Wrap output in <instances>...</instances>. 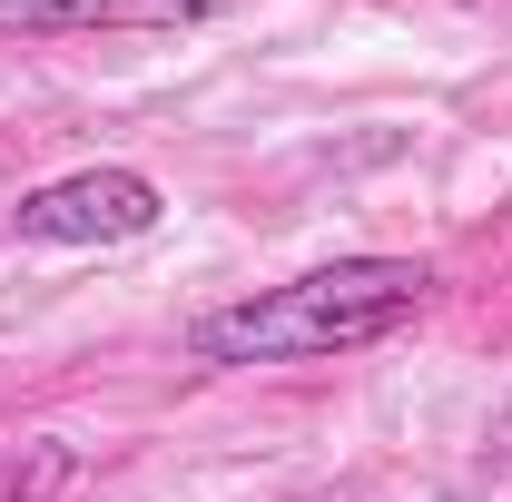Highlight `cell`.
Listing matches in <instances>:
<instances>
[{
	"instance_id": "obj_4",
	"label": "cell",
	"mask_w": 512,
	"mask_h": 502,
	"mask_svg": "<svg viewBox=\"0 0 512 502\" xmlns=\"http://www.w3.org/2000/svg\"><path fill=\"white\" fill-rule=\"evenodd\" d=\"M69 473H79V453H69V443H50V453H40L30 473H0V502H50Z\"/></svg>"
},
{
	"instance_id": "obj_5",
	"label": "cell",
	"mask_w": 512,
	"mask_h": 502,
	"mask_svg": "<svg viewBox=\"0 0 512 502\" xmlns=\"http://www.w3.org/2000/svg\"><path fill=\"white\" fill-rule=\"evenodd\" d=\"M493 463H503V473H512V414H503V434H493Z\"/></svg>"
},
{
	"instance_id": "obj_1",
	"label": "cell",
	"mask_w": 512,
	"mask_h": 502,
	"mask_svg": "<svg viewBox=\"0 0 512 502\" xmlns=\"http://www.w3.org/2000/svg\"><path fill=\"white\" fill-rule=\"evenodd\" d=\"M434 306V266L414 256H335L296 286H266L237 306H207L188 325L197 365H325V355H365L384 335H404Z\"/></svg>"
},
{
	"instance_id": "obj_3",
	"label": "cell",
	"mask_w": 512,
	"mask_h": 502,
	"mask_svg": "<svg viewBox=\"0 0 512 502\" xmlns=\"http://www.w3.org/2000/svg\"><path fill=\"white\" fill-rule=\"evenodd\" d=\"M227 0H0V40H89V30H188Z\"/></svg>"
},
{
	"instance_id": "obj_2",
	"label": "cell",
	"mask_w": 512,
	"mask_h": 502,
	"mask_svg": "<svg viewBox=\"0 0 512 502\" xmlns=\"http://www.w3.org/2000/svg\"><path fill=\"white\" fill-rule=\"evenodd\" d=\"M158 217H168V197H158V178H138V168H69V178L20 197V237L30 247H128Z\"/></svg>"
}]
</instances>
